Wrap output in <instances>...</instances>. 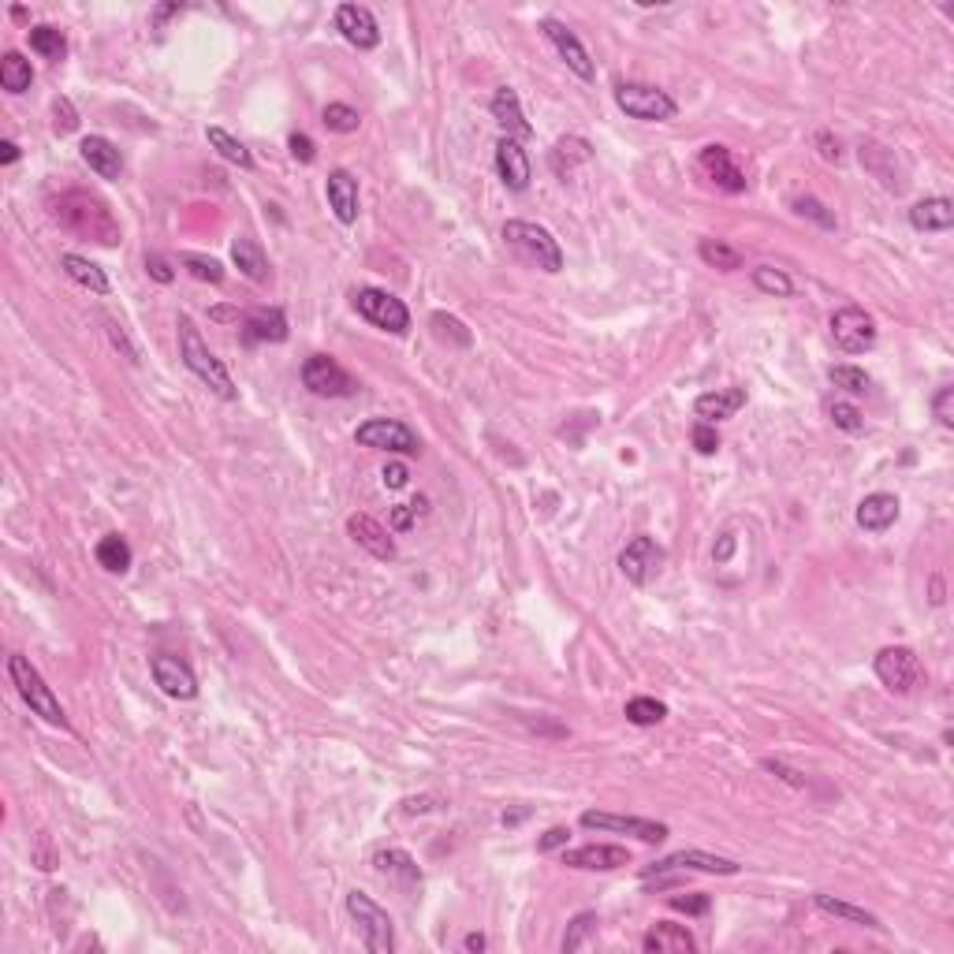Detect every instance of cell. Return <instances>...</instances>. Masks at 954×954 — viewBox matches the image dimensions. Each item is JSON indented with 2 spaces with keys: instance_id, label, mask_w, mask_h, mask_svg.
<instances>
[{
  "instance_id": "obj_1",
  "label": "cell",
  "mask_w": 954,
  "mask_h": 954,
  "mask_svg": "<svg viewBox=\"0 0 954 954\" xmlns=\"http://www.w3.org/2000/svg\"><path fill=\"white\" fill-rule=\"evenodd\" d=\"M56 220L68 228V232L82 235V239H94L101 246H116L120 243V224L109 213V205L94 198V194L71 191L56 202Z\"/></svg>"
},
{
  "instance_id": "obj_2",
  "label": "cell",
  "mask_w": 954,
  "mask_h": 954,
  "mask_svg": "<svg viewBox=\"0 0 954 954\" xmlns=\"http://www.w3.org/2000/svg\"><path fill=\"white\" fill-rule=\"evenodd\" d=\"M179 358H183V366L191 369L194 377H198V381H202L217 399H228V403L239 399V388H235L232 373H228L224 362L205 347L202 332L194 328V321L187 314L179 317Z\"/></svg>"
},
{
  "instance_id": "obj_3",
  "label": "cell",
  "mask_w": 954,
  "mask_h": 954,
  "mask_svg": "<svg viewBox=\"0 0 954 954\" xmlns=\"http://www.w3.org/2000/svg\"><path fill=\"white\" fill-rule=\"evenodd\" d=\"M504 243L515 250L518 261H526L530 269H541V273H559L563 269V250L552 239L548 228L541 224H530V220H507L504 224Z\"/></svg>"
},
{
  "instance_id": "obj_4",
  "label": "cell",
  "mask_w": 954,
  "mask_h": 954,
  "mask_svg": "<svg viewBox=\"0 0 954 954\" xmlns=\"http://www.w3.org/2000/svg\"><path fill=\"white\" fill-rule=\"evenodd\" d=\"M615 105L627 112L630 120L641 123H668L679 116V101L649 82H619L615 86Z\"/></svg>"
},
{
  "instance_id": "obj_5",
  "label": "cell",
  "mask_w": 954,
  "mask_h": 954,
  "mask_svg": "<svg viewBox=\"0 0 954 954\" xmlns=\"http://www.w3.org/2000/svg\"><path fill=\"white\" fill-rule=\"evenodd\" d=\"M8 675H12L15 690H19V697L30 705L34 716H41V720L53 723V727H68V716H64V709H60L56 694L45 686L41 671L30 664L27 656H8Z\"/></svg>"
},
{
  "instance_id": "obj_6",
  "label": "cell",
  "mask_w": 954,
  "mask_h": 954,
  "mask_svg": "<svg viewBox=\"0 0 954 954\" xmlns=\"http://www.w3.org/2000/svg\"><path fill=\"white\" fill-rule=\"evenodd\" d=\"M347 914L355 921L358 936L366 943L369 954H392L396 951V932H392V917L369 899L366 891H351L347 895Z\"/></svg>"
},
{
  "instance_id": "obj_7",
  "label": "cell",
  "mask_w": 954,
  "mask_h": 954,
  "mask_svg": "<svg viewBox=\"0 0 954 954\" xmlns=\"http://www.w3.org/2000/svg\"><path fill=\"white\" fill-rule=\"evenodd\" d=\"M873 671L876 679L884 682L891 694L910 697L925 682V671H921V660L910 645H887L873 656Z\"/></svg>"
},
{
  "instance_id": "obj_8",
  "label": "cell",
  "mask_w": 954,
  "mask_h": 954,
  "mask_svg": "<svg viewBox=\"0 0 954 954\" xmlns=\"http://www.w3.org/2000/svg\"><path fill=\"white\" fill-rule=\"evenodd\" d=\"M351 302H355V310L366 317L369 325L384 328V332H392V336H403L410 328V310L403 306V299L388 295L381 287H358L355 295H351Z\"/></svg>"
},
{
  "instance_id": "obj_9",
  "label": "cell",
  "mask_w": 954,
  "mask_h": 954,
  "mask_svg": "<svg viewBox=\"0 0 954 954\" xmlns=\"http://www.w3.org/2000/svg\"><path fill=\"white\" fill-rule=\"evenodd\" d=\"M355 440L362 448L396 451V455H418L422 451L418 433L407 422H399V418H369V422H362L355 429Z\"/></svg>"
},
{
  "instance_id": "obj_10",
  "label": "cell",
  "mask_w": 954,
  "mask_h": 954,
  "mask_svg": "<svg viewBox=\"0 0 954 954\" xmlns=\"http://www.w3.org/2000/svg\"><path fill=\"white\" fill-rule=\"evenodd\" d=\"M302 384L321 399H347L358 392V381L332 355H310L302 362Z\"/></svg>"
},
{
  "instance_id": "obj_11",
  "label": "cell",
  "mask_w": 954,
  "mask_h": 954,
  "mask_svg": "<svg viewBox=\"0 0 954 954\" xmlns=\"http://www.w3.org/2000/svg\"><path fill=\"white\" fill-rule=\"evenodd\" d=\"M832 340L843 347L846 355H865L876 347V321L861 306H843L832 314Z\"/></svg>"
},
{
  "instance_id": "obj_12",
  "label": "cell",
  "mask_w": 954,
  "mask_h": 954,
  "mask_svg": "<svg viewBox=\"0 0 954 954\" xmlns=\"http://www.w3.org/2000/svg\"><path fill=\"white\" fill-rule=\"evenodd\" d=\"M582 828H589V832L634 835L641 843H664V839H668V824H660V820L615 817V813H597V809H586V813H582Z\"/></svg>"
},
{
  "instance_id": "obj_13",
  "label": "cell",
  "mask_w": 954,
  "mask_h": 954,
  "mask_svg": "<svg viewBox=\"0 0 954 954\" xmlns=\"http://www.w3.org/2000/svg\"><path fill=\"white\" fill-rule=\"evenodd\" d=\"M664 567V548L656 545L653 537H634L623 552H619V571L630 586H649Z\"/></svg>"
},
{
  "instance_id": "obj_14",
  "label": "cell",
  "mask_w": 954,
  "mask_h": 954,
  "mask_svg": "<svg viewBox=\"0 0 954 954\" xmlns=\"http://www.w3.org/2000/svg\"><path fill=\"white\" fill-rule=\"evenodd\" d=\"M541 34H545L552 45H556V53L563 56V64L578 75L582 82H593V75H597V68H593V60H589L586 45L578 41V34H574L567 23H559V19H545L541 23Z\"/></svg>"
},
{
  "instance_id": "obj_15",
  "label": "cell",
  "mask_w": 954,
  "mask_h": 954,
  "mask_svg": "<svg viewBox=\"0 0 954 954\" xmlns=\"http://www.w3.org/2000/svg\"><path fill=\"white\" fill-rule=\"evenodd\" d=\"M563 865L582 869V873H612V869L630 865V850L612 843H589L578 850H563Z\"/></svg>"
},
{
  "instance_id": "obj_16",
  "label": "cell",
  "mask_w": 954,
  "mask_h": 954,
  "mask_svg": "<svg viewBox=\"0 0 954 954\" xmlns=\"http://www.w3.org/2000/svg\"><path fill=\"white\" fill-rule=\"evenodd\" d=\"M150 671H153V682L161 686L168 697H176V701H191V697H198V679H194V671L179 660V656H153L150 660Z\"/></svg>"
},
{
  "instance_id": "obj_17",
  "label": "cell",
  "mask_w": 954,
  "mask_h": 954,
  "mask_svg": "<svg viewBox=\"0 0 954 954\" xmlns=\"http://www.w3.org/2000/svg\"><path fill=\"white\" fill-rule=\"evenodd\" d=\"M697 164L705 168V176L720 187V191L727 194H742L746 191V172L735 164V157H731V150L727 146H701V153H697Z\"/></svg>"
},
{
  "instance_id": "obj_18",
  "label": "cell",
  "mask_w": 954,
  "mask_h": 954,
  "mask_svg": "<svg viewBox=\"0 0 954 954\" xmlns=\"http://www.w3.org/2000/svg\"><path fill=\"white\" fill-rule=\"evenodd\" d=\"M336 30H340L355 49H377V45H381V27H377L373 12L362 8V4H340V8H336Z\"/></svg>"
},
{
  "instance_id": "obj_19",
  "label": "cell",
  "mask_w": 954,
  "mask_h": 954,
  "mask_svg": "<svg viewBox=\"0 0 954 954\" xmlns=\"http://www.w3.org/2000/svg\"><path fill=\"white\" fill-rule=\"evenodd\" d=\"M489 109H492V120L500 123L504 138H511V142H526V138H533V127H530V120H526L522 101H518V94L511 90V86H500V90L492 94Z\"/></svg>"
},
{
  "instance_id": "obj_20",
  "label": "cell",
  "mask_w": 954,
  "mask_h": 954,
  "mask_svg": "<svg viewBox=\"0 0 954 954\" xmlns=\"http://www.w3.org/2000/svg\"><path fill=\"white\" fill-rule=\"evenodd\" d=\"M347 533H351V541H355L358 548H366L373 559H396V541H392V533L384 530L377 518L369 515H351L347 518Z\"/></svg>"
},
{
  "instance_id": "obj_21",
  "label": "cell",
  "mask_w": 954,
  "mask_h": 954,
  "mask_svg": "<svg viewBox=\"0 0 954 954\" xmlns=\"http://www.w3.org/2000/svg\"><path fill=\"white\" fill-rule=\"evenodd\" d=\"M496 172L504 179L507 191H526L530 187V157L522 150V142H511V138H500L496 142Z\"/></svg>"
},
{
  "instance_id": "obj_22",
  "label": "cell",
  "mask_w": 954,
  "mask_h": 954,
  "mask_svg": "<svg viewBox=\"0 0 954 954\" xmlns=\"http://www.w3.org/2000/svg\"><path fill=\"white\" fill-rule=\"evenodd\" d=\"M325 194H328V205H332L336 220H340V224H355L358 220V179L351 176L347 168L328 172Z\"/></svg>"
},
{
  "instance_id": "obj_23",
  "label": "cell",
  "mask_w": 954,
  "mask_h": 954,
  "mask_svg": "<svg viewBox=\"0 0 954 954\" xmlns=\"http://www.w3.org/2000/svg\"><path fill=\"white\" fill-rule=\"evenodd\" d=\"M641 951L645 954H694L697 940L686 932V925H671V921H656L645 936H641Z\"/></svg>"
},
{
  "instance_id": "obj_24",
  "label": "cell",
  "mask_w": 954,
  "mask_h": 954,
  "mask_svg": "<svg viewBox=\"0 0 954 954\" xmlns=\"http://www.w3.org/2000/svg\"><path fill=\"white\" fill-rule=\"evenodd\" d=\"M656 869H694V873H712V876H738L742 873V865L731 858H720V854H705V850H679V854H671V858H664ZM653 869V873H656Z\"/></svg>"
},
{
  "instance_id": "obj_25",
  "label": "cell",
  "mask_w": 954,
  "mask_h": 954,
  "mask_svg": "<svg viewBox=\"0 0 954 954\" xmlns=\"http://www.w3.org/2000/svg\"><path fill=\"white\" fill-rule=\"evenodd\" d=\"M746 407V388H716V392H705V396L694 399V414L697 422H723V418H735L738 410Z\"/></svg>"
},
{
  "instance_id": "obj_26",
  "label": "cell",
  "mask_w": 954,
  "mask_h": 954,
  "mask_svg": "<svg viewBox=\"0 0 954 954\" xmlns=\"http://www.w3.org/2000/svg\"><path fill=\"white\" fill-rule=\"evenodd\" d=\"M82 161L94 168L101 179H120L123 176V153L116 142H109L105 135H86L82 138Z\"/></svg>"
},
{
  "instance_id": "obj_27",
  "label": "cell",
  "mask_w": 954,
  "mask_h": 954,
  "mask_svg": "<svg viewBox=\"0 0 954 954\" xmlns=\"http://www.w3.org/2000/svg\"><path fill=\"white\" fill-rule=\"evenodd\" d=\"M899 522V496L891 492H873L858 504V526L865 533H884Z\"/></svg>"
},
{
  "instance_id": "obj_28",
  "label": "cell",
  "mask_w": 954,
  "mask_h": 954,
  "mask_svg": "<svg viewBox=\"0 0 954 954\" xmlns=\"http://www.w3.org/2000/svg\"><path fill=\"white\" fill-rule=\"evenodd\" d=\"M243 332L250 343H284L287 340V317L276 306H261L243 317Z\"/></svg>"
},
{
  "instance_id": "obj_29",
  "label": "cell",
  "mask_w": 954,
  "mask_h": 954,
  "mask_svg": "<svg viewBox=\"0 0 954 954\" xmlns=\"http://www.w3.org/2000/svg\"><path fill=\"white\" fill-rule=\"evenodd\" d=\"M910 224L917 232H951L954 228V202L951 198H925L910 209Z\"/></svg>"
},
{
  "instance_id": "obj_30",
  "label": "cell",
  "mask_w": 954,
  "mask_h": 954,
  "mask_svg": "<svg viewBox=\"0 0 954 954\" xmlns=\"http://www.w3.org/2000/svg\"><path fill=\"white\" fill-rule=\"evenodd\" d=\"M232 261L246 280H254V284H265V280H269V258H265V250H261L258 239L239 235V239L232 243Z\"/></svg>"
},
{
  "instance_id": "obj_31",
  "label": "cell",
  "mask_w": 954,
  "mask_h": 954,
  "mask_svg": "<svg viewBox=\"0 0 954 954\" xmlns=\"http://www.w3.org/2000/svg\"><path fill=\"white\" fill-rule=\"evenodd\" d=\"M589 161H593V146L578 135L559 138L556 146H552V153H548V164H552V172H556L559 179H567L578 164H589Z\"/></svg>"
},
{
  "instance_id": "obj_32",
  "label": "cell",
  "mask_w": 954,
  "mask_h": 954,
  "mask_svg": "<svg viewBox=\"0 0 954 954\" xmlns=\"http://www.w3.org/2000/svg\"><path fill=\"white\" fill-rule=\"evenodd\" d=\"M373 869L381 876H392V880H399V884H407V887H414V884H422V869H418V861L410 858L407 850H377L373 854Z\"/></svg>"
},
{
  "instance_id": "obj_33",
  "label": "cell",
  "mask_w": 954,
  "mask_h": 954,
  "mask_svg": "<svg viewBox=\"0 0 954 954\" xmlns=\"http://www.w3.org/2000/svg\"><path fill=\"white\" fill-rule=\"evenodd\" d=\"M813 902H817L820 914L828 917H839V921H850V925H865V928H884L880 925V917L869 914V910H861V906H854V902H843L835 899V895H828V891H820V895H813Z\"/></svg>"
},
{
  "instance_id": "obj_34",
  "label": "cell",
  "mask_w": 954,
  "mask_h": 954,
  "mask_svg": "<svg viewBox=\"0 0 954 954\" xmlns=\"http://www.w3.org/2000/svg\"><path fill=\"white\" fill-rule=\"evenodd\" d=\"M60 265H64V273H68L75 284L86 287V291H94V295H109V276L101 273L94 261L79 258V254H64Z\"/></svg>"
},
{
  "instance_id": "obj_35",
  "label": "cell",
  "mask_w": 954,
  "mask_h": 954,
  "mask_svg": "<svg viewBox=\"0 0 954 954\" xmlns=\"http://www.w3.org/2000/svg\"><path fill=\"white\" fill-rule=\"evenodd\" d=\"M94 556L109 574H127V567H131V545L123 541L120 533L101 537V541H97V548H94Z\"/></svg>"
},
{
  "instance_id": "obj_36",
  "label": "cell",
  "mask_w": 954,
  "mask_h": 954,
  "mask_svg": "<svg viewBox=\"0 0 954 954\" xmlns=\"http://www.w3.org/2000/svg\"><path fill=\"white\" fill-rule=\"evenodd\" d=\"M30 82H34L30 60H23L19 53H4V60H0V86L8 94H27Z\"/></svg>"
},
{
  "instance_id": "obj_37",
  "label": "cell",
  "mask_w": 954,
  "mask_h": 954,
  "mask_svg": "<svg viewBox=\"0 0 954 954\" xmlns=\"http://www.w3.org/2000/svg\"><path fill=\"white\" fill-rule=\"evenodd\" d=\"M697 254H701V261H705L709 269H720V273H735V269H742V254H738L731 243H723V239H701Z\"/></svg>"
},
{
  "instance_id": "obj_38",
  "label": "cell",
  "mask_w": 954,
  "mask_h": 954,
  "mask_svg": "<svg viewBox=\"0 0 954 954\" xmlns=\"http://www.w3.org/2000/svg\"><path fill=\"white\" fill-rule=\"evenodd\" d=\"M205 138H209V146H213V150H217L228 164H239V168H254V153L246 150L239 138L228 135L224 127H209V131H205Z\"/></svg>"
},
{
  "instance_id": "obj_39",
  "label": "cell",
  "mask_w": 954,
  "mask_h": 954,
  "mask_svg": "<svg viewBox=\"0 0 954 954\" xmlns=\"http://www.w3.org/2000/svg\"><path fill=\"white\" fill-rule=\"evenodd\" d=\"M30 49L41 56V60H64V53H68V41H64V34L56 27H49V23H41V27H30Z\"/></svg>"
},
{
  "instance_id": "obj_40",
  "label": "cell",
  "mask_w": 954,
  "mask_h": 954,
  "mask_svg": "<svg viewBox=\"0 0 954 954\" xmlns=\"http://www.w3.org/2000/svg\"><path fill=\"white\" fill-rule=\"evenodd\" d=\"M753 287L764 291V295H772V299H791L794 295V280L783 269H776V265H757L753 269Z\"/></svg>"
},
{
  "instance_id": "obj_41",
  "label": "cell",
  "mask_w": 954,
  "mask_h": 954,
  "mask_svg": "<svg viewBox=\"0 0 954 954\" xmlns=\"http://www.w3.org/2000/svg\"><path fill=\"white\" fill-rule=\"evenodd\" d=\"M664 716H668V705L656 701V697H630L627 701V720L634 723V727H653V723H660Z\"/></svg>"
},
{
  "instance_id": "obj_42",
  "label": "cell",
  "mask_w": 954,
  "mask_h": 954,
  "mask_svg": "<svg viewBox=\"0 0 954 954\" xmlns=\"http://www.w3.org/2000/svg\"><path fill=\"white\" fill-rule=\"evenodd\" d=\"M597 914H578L567 925V936H563V954H574V951H582L593 936H597Z\"/></svg>"
},
{
  "instance_id": "obj_43",
  "label": "cell",
  "mask_w": 954,
  "mask_h": 954,
  "mask_svg": "<svg viewBox=\"0 0 954 954\" xmlns=\"http://www.w3.org/2000/svg\"><path fill=\"white\" fill-rule=\"evenodd\" d=\"M321 123H325L328 131H336V135H355L358 123H362V116H358V109H351V105H325V112H321Z\"/></svg>"
},
{
  "instance_id": "obj_44",
  "label": "cell",
  "mask_w": 954,
  "mask_h": 954,
  "mask_svg": "<svg viewBox=\"0 0 954 954\" xmlns=\"http://www.w3.org/2000/svg\"><path fill=\"white\" fill-rule=\"evenodd\" d=\"M832 384L835 388H843V392H850V396H865L869 388H873V381H869V373L858 366H832Z\"/></svg>"
},
{
  "instance_id": "obj_45",
  "label": "cell",
  "mask_w": 954,
  "mask_h": 954,
  "mask_svg": "<svg viewBox=\"0 0 954 954\" xmlns=\"http://www.w3.org/2000/svg\"><path fill=\"white\" fill-rule=\"evenodd\" d=\"M183 269L194 276V280H202V284H220L224 280V265H220L217 258H205V254H183Z\"/></svg>"
},
{
  "instance_id": "obj_46",
  "label": "cell",
  "mask_w": 954,
  "mask_h": 954,
  "mask_svg": "<svg viewBox=\"0 0 954 954\" xmlns=\"http://www.w3.org/2000/svg\"><path fill=\"white\" fill-rule=\"evenodd\" d=\"M828 414H832V422L843 429V433H861L865 429V414H861L854 403H843V399H835L832 407H828Z\"/></svg>"
},
{
  "instance_id": "obj_47",
  "label": "cell",
  "mask_w": 954,
  "mask_h": 954,
  "mask_svg": "<svg viewBox=\"0 0 954 954\" xmlns=\"http://www.w3.org/2000/svg\"><path fill=\"white\" fill-rule=\"evenodd\" d=\"M433 328H437L440 340H451V343H459V347H470V332H466V325L459 321V317L433 314Z\"/></svg>"
},
{
  "instance_id": "obj_48",
  "label": "cell",
  "mask_w": 954,
  "mask_h": 954,
  "mask_svg": "<svg viewBox=\"0 0 954 954\" xmlns=\"http://www.w3.org/2000/svg\"><path fill=\"white\" fill-rule=\"evenodd\" d=\"M794 213H798V217L817 220L820 228H828V232H832V228H835V217H832V213H828V209H824V202H817V198H809V194H805V198H794Z\"/></svg>"
},
{
  "instance_id": "obj_49",
  "label": "cell",
  "mask_w": 954,
  "mask_h": 954,
  "mask_svg": "<svg viewBox=\"0 0 954 954\" xmlns=\"http://www.w3.org/2000/svg\"><path fill=\"white\" fill-rule=\"evenodd\" d=\"M668 906L671 910H679V914H686V917H705L709 914V906H712V899L709 895H671L668 899Z\"/></svg>"
},
{
  "instance_id": "obj_50",
  "label": "cell",
  "mask_w": 954,
  "mask_h": 954,
  "mask_svg": "<svg viewBox=\"0 0 954 954\" xmlns=\"http://www.w3.org/2000/svg\"><path fill=\"white\" fill-rule=\"evenodd\" d=\"M932 414H936V422H940L943 429H954V388L951 384H943L940 392L932 396Z\"/></svg>"
},
{
  "instance_id": "obj_51",
  "label": "cell",
  "mask_w": 954,
  "mask_h": 954,
  "mask_svg": "<svg viewBox=\"0 0 954 954\" xmlns=\"http://www.w3.org/2000/svg\"><path fill=\"white\" fill-rule=\"evenodd\" d=\"M53 127L60 135H71V131L79 127V112H75V105H71L68 97H56L53 101Z\"/></svg>"
},
{
  "instance_id": "obj_52",
  "label": "cell",
  "mask_w": 954,
  "mask_h": 954,
  "mask_svg": "<svg viewBox=\"0 0 954 954\" xmlns=\"http://www.w3.org/2000/svg\"><path fill=\"white\" fill-rule=\"evenodd\" d=\"M690 440H694L697 455H716V451H720V433H716V425L709 422H697Z\"/></svg>"
},
{
  "instance_id": "obj_53",
  "label": "cell",
  "mask_w": 954,
  "mask_h": 954,
  "mask_svg": "<svg viewBox=\"0 0 954 954\" xmlns=\"http://www.w3.org/2000/svg\"><path fill=\"white\" fill-rule=\"evenodd\" d=\"M287 150H291V157L302 164H314L317 161V146L310 135H302V131H295V135L287 138Z\"/></svg>"
},
{
  "instance_id": "obj_54",
  "label": "cell",
  "mask_w": 954,
  "mask_h": 954,
  "mask_svg": "<svg viewBox=\"0 0 954 954\" xmlns=\"http://www.w3.org/2000/svg\"><path fill=\"white\" fill-rule=\"evenodd\" d=\"M764 772H772V776H779L783 783H791V787H798V791H805L809 787V779L802 776V772H794V768H787L783 761H772V757H764Z\"/></svg>"
},
{
  "instance_id": "obj_55",
  "label": "cell",
  "mask_w": 954,
  "mask_h": 954,
  "mask_svg": "<svg viewBox=\"0 0 954 954\" xmlns=\"http://www.w3.org/2000/svg\"><path fill=\"white\" fill-rule=\"evenodd\" d=\"M813 142H817V150H820V157H824V161H832V164L843 161V142H839L832 131H817V138H813Z\"/></svg>"
},
{
  "instance_id": "obj_56",
  "label": "cell",
  "mask_w": 954,
  "mask_h": 954,
  "mask_svg": "<svg viewBox=\"0 0 954 954\" xmlns=\"http://www.w3.org/2000/svg\"><path fill=\"white\" fill-rule=\"evenodd\" d=\"M146 273H150L153 280H157V284H172V280H176L172 265H168V261H164L161 254H150V258H146Z\"/></svg>"
},
{
  "instance_id": "obj_57",
  "label": "cell",
  "mask_w": 954,
  "mask_h": 954,
  "mask_svg": "<svg viewBox=\"0 0 954 954\" xmlns=\"http://www.w3.org/2000/svg\"><path fill=\"white\" fill-rule=\"evenodd\" d=\"M381 477H384V485H388V489H403V485L410 481V470L403 463H388Z\"/></svg>"
},
{
  "instance_id": "obj_58",
  "label": "cell",
  "mask_w": 954,
  "mask_h": 954,
  "mask_svg": "<svg viewBox=\"0 0 954 954\" xmlns=\"http://www.w3.org/2000/svg\"><path fill=\"white\" fill-rule=\"evenodd\" d=\"M567 839H571V832H567V828H548V832L541 835L537 850H556V846H567Z\"/></svg>"
},
{
  "instance_id": "obj_59",
  "label": "cell",
  "mask_w": 954,
  "mask_h": 954,
  "mask_svg": "<svg viewBox=\"0 0 954 954\" xmlns=\"http://www.w3.org/2000/svg\"><path fill=\"white\" fill-rule=\"evenodd\" d=\"M105 325H109L112 343H116V347H123V355L131 358V362H138V351H135V347H131V343H127V336H123V328L116 325V321H105Z\"/></svg>"
},
{
  "instance_id": "obj_60",
  "label": "cell",
  "mask_w": 954,
  "mask_h": 954,
  "mask_svg": "<svg viewBox=\"0 0 954 954\" xmlns=\"http://www.w3.org/2000/svg\"><path fill=\"white\" fill-rule=\"evenodd\" d=\"M731 552H735V537H731V533H723L720 548H712V559H716V563H727V559H731Z\"/></svg>"
},
{
  "instance_id": "obj_61",
  "label": "cell",
  "mask_w": 954,
  "mask_h": 954,
  "mask_svg": "<svg viewBox=\"0 0 954 954\" xmlns=\"http://www.w3.org/2000/svg\"><path fill=\"white\" fill-rule=\"evenodd\" d=\"M392 522H396V530H410L414 526V507H396Z\"/></svg>"
},
{
  "instance_id": "obj_62",
  "label": "cell",
  "mask_w": 954,
  "mask_h": 954,
  "mask_svg": "<svg viewBox=\"0 0 954 954\" xmlns=\"http://www.w3.org/2000/svg\"><path fill=\"white\" fill-rule=\"evenodd\" d=\"M19 161V146H15L12 138H4L0 142V164H15Z\"/></svg>"
},
{
  "instance_id": "obj_63",
  "label": "cell",
  "mask_w": 954,
  "mask_h": 954,
  "mask_svg": "<svg viewBox=\"0 0 954 954\" xmlns=\"http://www.w3.org/2000/svg\"><path fill=\"white\" fill-rule=\"evenodd\" d=\"M463 951L481 954V951H485V936H481V932H470V936H463Z\"/></svg>"
},
{
  "instance_id": "obj_64",
  "label": "cell",
  "mask_w": 954,
  "mask_h": 954,
  "mask_svg": "<svg viewBox=\"0 0 954 954\" xmlns=\"http://www.w3.org/2000/svg\"><path fill=\"white\" fill-rule=\"evenodd\" d=\"M932 604H943V582H940V578H932Z\"/></svg>"
}]
</instances>
